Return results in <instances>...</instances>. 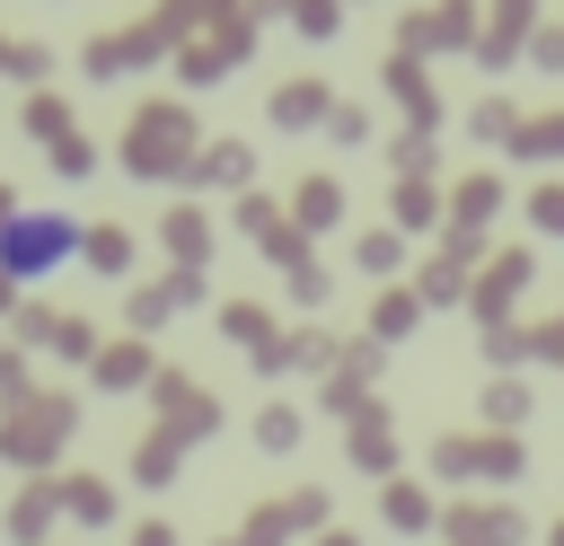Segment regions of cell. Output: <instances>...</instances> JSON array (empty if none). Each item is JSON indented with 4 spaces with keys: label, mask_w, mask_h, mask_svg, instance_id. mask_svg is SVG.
<instances>
[{
    "label": "cell",
    "mask_w": 564,
    "mask_h": 546,
    "mask_svg": "<svg viewBox=\"0 0 564 546\" xmlns=\"http://www.w3.org/2000/svg\"><path fill=\"white\" fill-rule=\"evenodd\" d=\"M70 247H79V220L70 211H9L0 220V273L9 282H44Z\"/></svg>",
    "instance_id": "cell-1"
},
{
    "label": "cell",
    "mask_w": 564,
    "mask_h": 546,
    "mask_svg": "<svg viewBox=\"0 0 564 546\" xmlns=\"http://www.w3.org/2000/svg\"><path fill=\"white\" fill-rule=\"evenodd\" d=\"M176 159H185V114H176V106H150L141 132H132V167L159 176V167H176Z\"/></svg>",
    "instance_id": "cell-2"
},
{
    "label": "cell",
    "mask_w": 564,
    "mask_h": 546,
    "mask_svg": "<svg viewBox=\"0 0 564 546\" xmlns=\"http://www.w3.org/2000/svg\"><path fill=\"white\" fill-rule=\"evenodd\" d=\"M291 9H300V26H308V35H335V18H344L335 0H291Z\"/></svg>",
    "instance_id": "cell-3"
}]
</instances>
